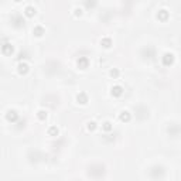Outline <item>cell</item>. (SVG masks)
Returning <instances> with one entry per match:
<instances>
[{
	"label": "cell",
	"instance_id": "1",
	"mask_svg": "<svg viewBox=\"0 0 181 181\" xmlns=\"http://www.w3.org/2000/svg\"><path fill=\"white\" fill-rule=\"evenodd\" d=\"M11 24L16 27V28H20V27L24 26V19H23V16L20 13H14V14L11 16Z\"/></svg>",
	"mask_w": 181,
	"mask_h": 181
},
{
	"label": "cell",
	"instance_id": "2",
	"mask_svg": "<svg viewBox=\"0 0 181 181\" xmlns=\"http://www.w3.org/2000/svg\"><path fill=\"white\" fill-rule=\"evenodd\" d=\"M141 57L144 59H153L156 57V50L153 47H150V45H147L146 48L141 50Z\"/></svg>",
	"mask_w": 181,
	"mask_h": 181
},
{
	"label": "cell",
	"instance_id": "3",
	"mask_svg": "<svg viewBox=\"0 0 181 181\" xmlns=\"http://www.w3.org/2000/svg\"><path fill=\"white\" fill-rule=\"evenodd\" d=\"M161 61H163V65H164V67H171L174 64V61H175V57H174V54H171V52H166V54L161 57Z\"/></svg>",
	"mask_w": 181,
	"mask_h": 181
},
{
	"label": "cell",
	"instance_id": "4",
	"mask_svg": "<svg viewBox=\"0 0 181 181\" xmlns=\"http://www.w3.org/2000/svg\"><path fill=\"white\" fill-rule=\"evenodd\" d=\"M6 119H7V122H10V123H16L17 119H19V113L16 111H13V109H10V111H7V113H6Z\"/></svg>",
	"mask_w": 181,
	"mask_h": 181
},
{
	"label": "cell",
	"instance_id": "5",
	"mask_svg": "<svg viewBox=\"0 0 181 181\" xmlns=\"http://www.w3.org/2000/svg\"><path fill=\"white\" fill-rule=\"evenodd\" d=\"M13 51H14V47H13L10 43H4V44L2 45V52H3L4 55H11Z\"/></svg>",
	"mask_w": 181,
	"mask_h": 181
},
{
	"label": "cell",
	"instance_id": "6",
	"mask_svg": "<svg viewBox=\"0 0 181 181\" xmlns=\"http://www.w3.org/2000/svg\"><path fill=\"white\" fill-rule=\"evenodd\" d=\"M78 64V68H81V70H86L89 67V59L86 57H79L77 61Z\"/></svg>",
	"mask_w": 181,
	"mask_h": 181
},
{
	"label": "cell",
	"instance_id": "7",
	"mask_svg": "<svg viewBox=\"0 0 181 181\" xmlns=\"http://www.w3.org/2000/svg\"><path fill=\"white\" fill-rule=\"evenodd\" d=\"M168 17H170V14H168V11L167 10H159V13H157V19L160 20V21H167L168 20Z\"/></svg>",
	"mask_w": 181,
	"mask_h": 181
},
{
	"label": "cell",
	"instance_id": "8",
	"mask_svg": "<svg viewBox=\"0 0 181 181\" xmlns=\"http://www.w3.org/2000/svg\"><path fill=\"white\" fill-rule=\"evenodd\" d=\"M112 95L115 96V98H119V96L123 95V88L120 85H115L112 86Z\"/></svg>",
	"mask_w": 181,
	"mask_h": 181
},
{
	"label": "cell",
	"instance_id": "9",
	"mask_svg": "<svg viewBox=\"0 0 181 181\" xmlns=\"http://www.w3.org/2000/svg\"><path fill=\"white\" fill-rule=\"evenodd\" d=\"M77 100H78V104H81V105L88 104V95L85 92H79L77 95Z\"/></svg>",
	"mask_w": 181,
	"mask_h": 181
},
{
	"label": "cell",
	"instance_id": "10",
	"mask_svg": "<svg viewBox=\"0 0 181 181\" xmlns=\"http://www.w3.org/2000/svg\"><path fill=\"white\" fill-rule=\"evenodd\" d=\"M17 71H19L20 75H26L27 72L30 71V68H28V65H27L26 62H20L19 67H17Z\"/></svg>",
	"mask_w": 181,
	"mask_h": 181
},
{
	"label": "cell",
	"instance_id": "11",
	"mask_svg": "<svg viewBox=\"0 0 181 181\" xmlns=\"http://www.w3.org/2000/svg\"><path fill=\"white\" fill-rule=\"evenodd\" d=\"M119 119H120L122 122H126V123H127L130 119H132V115H130L127 111H123V112H120V115H119Z\"/></svg>",
	"mask_w": 181,
	"mask_h": 181
},
{
	"label": "cell",
	"instance_id": "12",
	"mask_svg": "<svg viewBox=\"0 0 181 181\" xmlns=\"http://www.w3.org/2000/svg\"><path fill=\"white\" fill-rule=\"evenodd\" d=\"M24 14H26L27 17H30V19H31V17H34V16H36V9H34L33 6H27V7L24 9Z\"/></svg>",
	"mask_w": 181,
	"mask_h": 181
},
{
	"label": "cell",
	"instance_id": "13",
	"mask_svg": "<svg viewBox=\"0 0 181 181\" xmlns=\"http://www.w3.org/2000/svg\"><path fill=\"white\" fill-rule=\"evenodd\" d=\"M44 33H45V31H44V28H43L41 26H36L33 28V34L36 36V37H41V36H43Z\"/></svg>",
	"mask_w": 181,
	"mask_h": 181
},
{
	"label": "cell",
	"instance_id": "14",
	"mask_svg": "<svg viewBox=\"0 0 181 181\" xmlns=\"http://www.w3.org/2000/svg\"><path fill=\"white\" fill-rule=\"evenodd\" d=\"M100 45H102V47H105V48H111L112 47V40L111 38H102V40H100Z\"/></svg>",
	"mask_w": 181,
	"mask_h": 181
},
{
	"label": "cell",
	"instance_id": "15",
	"mask_svg": "<svg viewBox=\"0 0 181 181\" xmlns=\"http://www.w3.org/2000/svg\"><path fill=\"white\" fill-rule=\"evenodd\" d=\"M102 129H104L105 132H111V130L113 129V125H112L111 122H105L104 125H102Z\"/></svg>",
	"mask_w": 181,
	"mask_h": 181
},
{
	"label": "cell",
	"instance_id": "16",
	"mask_svg": "<svg viewBox=\"0 0 181 181\" xmlns=\"http://www.w3.org/2000/svg\"><path fill=\"white\" fill-rule=\"evenodd\" d=\"M48 134H50V136H58V129H57L55 126H51V127L48 129Z\"/></svg>",
	"mask_w": 181,
	"mask_h": 181
},
{
	"label": "cell",
	"instance_id": "17",
	"mask_svg": "<svg viewBox=\"0 0 181 181\" xmlns=\"http://www.w3.org/2000/svg\"><path fill=\"white\" fill-rule=\"evenodd\" d=\"M86 9H93L96 6V0H85Z\"/></svg>",
	"mask_w": 181,
	"mask_h": 181
},
{
	"label": "cell",
	"instance_id": "18",
	"mask_svg": "<svg viewBox=\"0 0 181 181\" xmlns=\"http://www.w3.org/2000/svg\"><path fill=\"white\" fill-rule=\"evenodd\" d=\"M37 116H38L40 120H45V119H47V112H45V111H38L37 112Z\"/></svg>",
	"mask_w": 181,
	"mask_h": 181
},
{
	"label": "cell",
	"instance_id": "19",
	"mask_svg": "<svg viewBox=\"0 0 181 181\" xmlns=\"http://www.w3.org/2000/svg\"><path fill=\"white\" fill-rule=\"evenodd\" d=\"M111 77L112 78H118L119 77V71L116 70V68H113V70L111 71Z\"/></svg>",
	"mask_w": 181,
	"mask_h": 181
},
{
	"label": "cell",
	"instance_id": "20",
	"mask_svg": "<svg viewBox=\"0 0 181 181\" xmlns=\"http://www.w3.org/2000/svg\"><path fill=\"white\" fill-rule=\"evenodd\" d=\"M88 129L89 130H95L96 129V123L95 122H89L88 123Z\"/></svg>",
	"mask_w": 181,
	"mask_h": 181
},
{
	"label": "cell",
	"instance_id": "21",
	"mask_svg": "<svg viewBox=\"0 0 181 181\" xmlns=\"http://www.w3.org/2000/svg\"><path fill=\"white\" fill-rule=\"evenodd\" d=\"M74 14L77 16V17H81V16H82V9H75V10H74Z\"/></svg>",
	"mask_w": 181,
	"mask_h": 181
},
{
	"label": "cell",
	"instance_id": "22",
	"mask_svg": "<svg viewBox=\"0 0 181 181\" xmlns=\"http://www.w3.org/2000/svg\"><path fill=\"white\" fill-rule=\"evenodd\" d=\"M14 2H16V3H19V2H21V0H14Z\"/></svg>",
	"mask_w": 181,
	"mask_h": 181
}]
</instances>
